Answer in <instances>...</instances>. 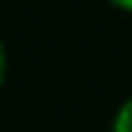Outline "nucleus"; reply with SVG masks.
<instances>
[{
  "label": "nucleus",
  "mask_w": 132,
  "mask_h": 132,
  "mask_svg": "<svg viewBox=\"0 0 132 132\" xmlns=\"http://www.w3.org/2000/svg\"><path fill=\"white\" fill-rule=\"evenodd\" d=\"M113 5H119V8H124V11H132V0H111Z\"/></svg>",
  "instance_id": "7ed1b4c3"
},
{
  "label": "nucleus",
  "mask_w": 132,
  "mask_h": 132,
  "mask_svg": "<svg viewBox=\"0 0 132 132\" xmlns=\"http://www.w3.org/2000/svg\"><path fill=\"white\" fill-rule=\"evenodd\" d=\"M113 132H132V97L119 108L116 119H113Z\"/></svg>",
  "instance_id": "f257e3e1"
},
{
  "label": "nucleus",
  "mask_w": 132,
  "mask_h": 132,
  "mask_svg": "<svg viewBox=\"0 0 132 132\" xmlns=\"http://www.w3.org/2000/svg\"><path fill=\"white\" fill-rule=\"evenodd\" d=\"M5 78V51H3V43H0V84Z\"/></svg>",
  "instance_id": "f03ea898"
}]
</instances>
